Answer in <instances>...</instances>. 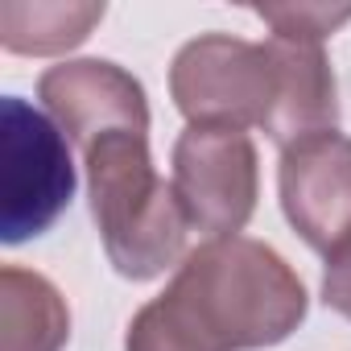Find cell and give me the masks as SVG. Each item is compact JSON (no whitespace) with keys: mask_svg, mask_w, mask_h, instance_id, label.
<instances>
[{"mask_svg":"<svg viewBox=\"0 0 351 351\" xmlns=\"http://www.w3.org/2000/svg\"><path fill=\"white\" fill-rule=\"evenodd\" d=\"M91 219L108 265L128 281H153L186 261V211L153 169L145 132H112L83 149Z\"/></svg>","mask_w":351,"mask_h":351,"instance_id":"7a4b0ae2","label":"cell"},{"mask_svg":"<svg viewBox=\"0 0 351 351\" xmlns=\"http://www.w3.org/2000/svg\"><path fill=\"white\" fill-rule=\"evenodd\" d=\"M322 302L343 314L351 322V232L326 252V269H322Z\"/></svg>","mask_w":351,"mask_h":351,"instance_id":"7c38bea8","label":"cell"},{"mask_svg":"<svg viewBox=\"0 0 351 351\" xmlns=\"http://www.w3.org/2000/svg\"><path fill=\"white\" fill-rule=\"evenodd\" d=\"M173 195H178L191 232L207 240L240 236L261 199V157L240 128H199L173 141Z\"/></svg>","mask_w":351,"mask_h":351,"instance_id":"5b68a950","label":"cell"},{"mask_svg":"<svg viewBox=\"0 0 351 351\" xmlns=\"http://www.w3.org/2000/svg\"><path fill=\"white\" fill-rule=\"evenodd\" d=\"M0 351H62L71 339V310L58 285L34 269H0Z\"/></svg>","mask_w":351,"mask_h":351,"instance_id":"9c48e42d","label":"cell"},{"mask_svg":"<svg viewBox=\"0 0 351 351\" xmlns=\"http://www.w3.org/2000/svg\"><path fill=\"white\" fill-rule=\"evenodd\" d=\"M0 240L9 248L42 236L75 199V161L66 132L21 95L0 108Z\"/></svg>","mask_w":351,"mask_h":351,"instance_id":"277c9868","label":"cell"},{"mask_svg":"<svg viewBox=\"0 0 351 351\" xmlns=\"http://www.w3.org/2000/svg\"><path fill=\"white\" fill-rule=\"evenodd\" d=\"M256 17L273 29V38L322 46L339 25L351 21V5H256Z\"/></svg>","mask_w":351,"mask_h":351,"instance_id":"8fae6325","label":"cell"},{"mask_svg":"<svg viewBox=\"0 0 351 351\" xmlns=\"http://www.w3.org/2000/svg\"><path fill=\"white\" fill-rule=\"evenodd\" d=\"M310 310L289 261L252 236L203 240L145 302L124 351H261L285 343Z\"/></svg>","mask_w":351,"mask_h":351,"instance_id":"6da1fadb","label":"cell"},{"mask_svg":"<svg viewBox=\"0 0 351 351\" xmlns=\"http://www.w3.org/2000/svg\"><path fill=\"white\" fill-rule=\"evenodd\" d=\"M95 0H5L0 5V46L25 58H50L83 46L104 21Z\"/></svg>","mask_w":351,"mask_h":351,"instance_id":"30bf717a","label":"cell"},{"mask_svg":"<svg viewBox=\"0 0 351 351\" xmlns=\"http://www.w3.org/2000/svg\"><path fill=\"white\" fill-rule=\"evenodd\" d=\"M277 66V104L265 136L281 149L335 132L339 128V87L335 71L326 62V50L318 42H289V38H269L265 42Z\"/></svg>","mask_w":351,"mask_h":351,"instance_id":"ba28073f","label":"cell"},{"mask_svg":"<svg viewBox=\"0 0 351 351\" xmlns=\"http://www.w3.org/2000/svg\"><path fill=\"white\" fill-rule=\"evenodd\" d=\"M277 195L289 228L326 256L351 232V136L335 128L281 149Z\"/></svg>","mask_w":351,"mask_h":351,"instance_id":"52a82bcc","label":"cell"},{"mask_svg":"<svg viewBox=\"0 0 351 351\" xmlns=\"http://www.w3.org/2000/svg\"><path fill=\"white\" fill-rule=\"evenodd\" d=\"M38 99L46 116L66 132L71 145L91 149L112 132H145L149 136V99L141 79L108 58H75L50 66L38 79Z\"/></svg>","mask_w":351,"mask_h":351,"instance_id":"8992f818","label":"cell"},{"mask_svg":"<svg viewBox=\"0 0 351 351\" xmlns=\"http://www.w3.org/2000/svg\"><path fill=\"white\" fill-rule=\"evenodd\" d=\"M173 108L199 128H269L277 104V66L265 42L203 34L173 54Z\"/></svg>","mask_w":351,"mask_h":351,"instance_id":"3957f363","label":"cell"}]
</instances>
